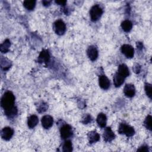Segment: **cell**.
Returning <instances> with one entry per match:
<instances>
[{"label": "cell", "instance_id": "cell-3", "mask_svg": "<svg viewBox=\"0 0 152 152\" xmlns=\"http://www.w3.org/2000/svg\"><path fill=\"white\" fill-rule=\"evenodd\" d=\"M118 132L119 134H125L127 137H131L135 133V131L132 127L123 123L119 125Z\"/></svg>", "mask_w": 152, "mask_h": 152}, {"label": "cell", "instance_id": "cell-1", "mask_svg": "<svg viewBox=\"0 0 152 152\" xmlns=\"http://www.w3.org/2000/svg\"><path fill=\"white\" fill-rule=\"evenodd\" d=\"M14 102L15 97L14 94L10 91H7L5 93L2 97L1 104L5 111H7L15 107L14 106Z\"/></svg>", "mask_w": 152, "mask_h": 152}, {"label": "cell", "instance_id": "cell-16", "mask_svg": "<svg viewBox=\"0 0 152 152\" xmlns=\"http://www.w3.org/2000/svg\"><path fill=\"white\" fill-rule=\"evenodd\" d=\"M88 138L89 142L90 144H93L99 140L100 135L95 131H91L88 134Z\"/></svg>", "mask_w": 152, "mask_h": 152}, {"label": "cell", "instance_id": "cell-5", "mask_svg": "<svg viewBox=\"0 0 152 152\" xmlns=\"http://www.w3.org/2000/svg\"><path fill=\"white\" fill-rule=\"evenodd\" d=\"M60 133L61 138H62L63 139H66L71 137L72 134V128L69 125H64L60 128Z\"/></svg>", "mask_w": 152, "mask_h": 152}, {"label": "cell", "instance_id": "cell-11", "mask_svg": "<svg viewBox=\"0 0 152 152\" xmlns=\"http://www.w3.org/2000/svg\"><path fill=\"white\" fill-rule=\"evenodd\" d=\"M124 93L125 95L128 97H132L135 95V89L134 85L127 84L124 88Z\"/></svg>", "mask_w": 152, "mask_h": 152}, {"label": "cell", "instance_id": "cell-6", "mask_svg": "<svg viewBox=\"0 0 152 152\" xmlns=\"http://www.w3.org/2000/svg\"><path fill=\"white\" fill-rule=\"evenodd\" d=\"M121 51L126 57L129 58H132L134 54V48L129 45H124L121 48Z\"/></svg>", "mask_w": 152, "mask_h": 152}, {"label": "cell", "instance_id": "cell-8", "mask_svg": "<svg viewBox=\"0 0 152 152\" xmlns=\"http://www.w3.org/2000/svg\"><path fill=\"white\" fill-rule=\"evenodd\" d=\"M99 83L100 87L104 90L108 89L110 84L109 80L107 78L106 76L104 75H102L99 77Z\"/></svg>", "mask_w": 152, "mask_h": 152}, {"label": "cell", "instance_id": "cell-18", "mask_svg": "<svg viewBox=\"0 0 152 152\" xmlns=\"http://www.w3.org/2000/svg\"><path fill=\"white\" fill-rule=\"evenodd\" d=\"M38 122H39V119H38L37 116L33 115L30 116L28 118L27 125L29 128H33L34 126H36L37 125V124H38Z\"/></svg>", "mask_w": 152, "mask_h": 152}, {"label": "cell", "instance_id": "cell-9", "mask_svg": "<svg viewBox=\"0 0 152 152\" xmlns=\"http://www.w3.org/2000/svg\"><path fill=\"white\" fill-rule=\"evenodd\" d=\"M53 120L52 116L49 115H45L42 118V125L45 129L50 128L53 125Z\"/></svg>", "mask_w": 152, "mask_h": 152}, {"label": "cell", "instance_id": "cell-17", "mask_svg": "<svg viewBox=\"0 0 152 152\" xmlns=\"http://www.w3.org/2000/svg\"><path fill=\"white\" fill-rule=\"evenodd\" d=\"M106 121H107V118L106 116L102 113H100L98 115L97 117V123L98 124L99 126L100 127H104L106 124Z\"/></svg>", "mask_w": 152, "mask_h": 152}, {"label": "cell", "instance_id": "cell-21", "mask_svg": "<svg viewBox=\"0 0 152 152\" xmlns=\"http://www.w3.org/2000/svg\"><path fill=\"white\" fill-rule=\"evenodd\" d=\"M24 7L28 10H32L34 9L36 5L35 1H25L23 2Z\"/></svg>", "mask_w": 152, "mask_h": 152}, {"label": "cell", "instance_id": "cell-28", "mask_svg": "<svg viewBox=\"0 0 152 152\" xmlns=\"http://www.w3.org/2000/svg\"><path fill=\"white\" fill-rule=\"evenodd\" d=\"M55 2L61 5H65L66 4V1H56Z\"/></svg>", "mask_w": 152, "mask_h": 152}, {"label": "cell", "instance_id": "cell-7", "mask_svg": "<svg viewBox=\"0 0 152 152\" xmlns=\"http://www.w3.org/2000/svg\"><path fill=\"white\" fill-rule=\"evenodd\" d=\"M14 134L13 129L10 127H5L1 131V137L5 140H9Z\"/></svg>", "mask_w": 152, "mask_h": 152}, {"label": "cell", "instance_id": "cell-4", "mask_svg": "<svg viewBox=\"0 0 152 152\" xmlns=\"http://www.w3.org/2000/svg\"><path fill=\"white\" fill-rule=\"evenodd\" d=\"M54 30L57 34L62 35L66 30L65 24L61 20L56 21L54 23Z\"/></svg>", "mask_w": 152, "mask_h": 152}, {"label": "cell", "instance_id": "cell-13", "mask_svg": "<svg viewBox=\"0 0 152 152\" xmlns=\"http://www.w3.org/2000/svg\"><path fill=\"white\" fill-rule=\"evenodd\" d=\"M113 83L115 87H118L121 86L124 82L125 77L122 76L121 75L119 74L118 72L116 73L113 76Z\"/></svg>", "mask_w": 152, "mask_h": 152}, {"label": "cell", "instance_id": "cell-20", "mask_svg": "<svg viewBox=\"0 0 152 152\" xmlns=\"http://www.w3.org/2000/svg\"><path fill=\"white\" fill-rule=\"evenodd\" d=\"M11 43L10 41L8 39H6L1 45L0 46L1 51L2 53H6L9 50V48L10 47Z\"/></svg>", "mask_w": 152, "mask_h": 152}, {"label": "cell", "instance_id": "cell-27", "mask_svg": "<svg viewBox=\"0 0 152 152\" xmlns=\"http://www.w3.org/2000/svg\"><path fill=\"white\" fill-rule=\"evenodd\" d=\"M138 151H148V148H147V147H146V146H142V147H141L138 150Z\"/></svg>", "mask_w": 152, "mask_h": 152}, {"label": "cell", "instance_id": "cell-26", "mask_svg": "<svg viewBox=\"0 0 152 152\" xmlns=\"http://www.w3.org/2000/svg\"><path fill=\"white\" fill-rule=\"evenodd\" d=\"M47 109V105L46 104H43L42 103L41 105L40 106V107H39L37 108V111H39V112H45Z\"/></svg>", "mask_w": 152, "mask_h": 152}, {"label": "cell", "instance_id": "cell-25", "mask_svg": "<svg viewBox=\"0 0 152 152\" xmlns=\"http://www.w3.org/2000/svg\"><path fill=\"white\" fill-rule=\"evenodd\" d=\"M10 66H11V65L8 61H6L5 59V62H4L2 61H1V66H2V68H3V69L4 70L8 69L10 67Z\"/></svg>", "mask_w": 152, "mask_h": 152}, {"label": "cell", "instance_id": "cell-14", "mask_svg": "<svg viewBox=\"0 0 152 152\" xmlns=\"http://www.w3.org/2000/svg\"><path fill=\"white\" fill-rule=\"evenodd\" d=\"M50 59V55L49 52L46 50H43L38 58V60L40 62H45L46 63L49 61Z\"/></svg>", "mask_w": 152, "mask_h": 152}, {"label": "cell", "instance_id": "cell-10", "mask_svg": "<svg viewBox=\"0 0 152 152\" xmlns=\"http://www.w3.org/2000/svg\"><path fill=\"white\" fill-rule=\"evenodd\" d=\"M87 55L89 59L91 61H95L98 56V51L96 48L94 46H90L87 49Z\"/></svg>", "mask_w": 152, "mask_h": 152}, {"label": "cell", "instance_id": "cell-22", "mask_svg": "<svg viewBox=\"0 0 152 152\" xmlns=\"http://www.w3.org/2000/svg\"><path fill=\"white\" fill-rule=\"evenodd\" d=\"M63 151L65 152H69L72 150V143L70 141H65L64 145H63Z\"/></svg>", "mask_w": 152, "mask_h": 152}, {"label": "cell", "instance_id": "cell-24", "mask_svg": "<svg viewBox=\"0 0 152 152\" xmlns=\"http://www.w3.org/2000/svg\"><path fill=\"white\" fill-rule=\"evenodd\" d=\"M145 91L147 95L150 98H151V85L150 84L146 83L145 84Z\"/></svg>", "mask_w": 152, "mask_h": 152}, {"label": "cell", "instance_id": "cell-12", "mask_svg": "<svg viewBox=\"0 0 152 152\" xmlns=\"http://www.w3.org/2000/svg\"><path fill=\"white\" fill-rule=\"evenodd\" d=\"M115 137V135L110 128H106L103 133V138L106 142L112 141Z\"/></svg>", "mask_w": 152, "mask_h": 152}, {"label": "cell", "instance_id": "cell-15", "mask_svg": "<svg viewBox=\"0 0 152 152\" xmlns=\"http://www.w3.org/2000/svg\"><path fill=\"white\" fill-rule=\"evenodd\" d=\"M118 73L125 78V77H128L129 74L128 68L127 67V66L126 65L121 64L118 67Z\"/></svg>", "mask_w": 152, "mask_h": 152}, {"label": "cell", "instance_id": "cell-29", "mask_svg": "<svg viewBox=\"0 0 152 152\" xmlns=\"http://www.w3.org/2000/svg\"><path fill=\"white\" fill-rule=\"evenodd\" d=\"M51 3L50 1H42V4H43L44 6H48L50 5V4Z\"/></svg>", "mask_w": 152, "mask_h": 152}, {"label": "cell", "instance_id": "cell-23", "mask_svg": "<svg viewBox=\"0 0 152 152\" xmlns=\"http://www.w3.org/2000/svg\"><path fill=\"white\" fill-rule=\"evenodd\" d=\"M144 125L149 130H151V116L150 115L147 116L144 121Z\"/></svg>", "mask_w": 152, "mask_h": 152}, {"label": "cell", "instance_id": "cell-2", "mask_svg": "<svg viewBox=\"0 0 152 152\" xmlns=\"http://www.w3.org/2000/svg\"><path fill=\"white\" fill-rule=\"evenodd\" d=\"M103 13V10L100 6L95 5L93 6L90 11V16L91 21H96L101 17Z\"/></svg>", "mask_w": 152, "mask_h": 152}, {"label": "cell", "instance_id": "cell-19", "mask_svg": "<svg viewBox=\"0 0 152 152\" xmlns=\"http://www.w3.org/2000/svg\"><path fill=\"white\" fill-rule=\"evenodd\" d=\"M121 27H122V28L123 29L124 31H125V32H128L131 30L132 27V23L130 21L125 20L122 23Z\"/></svg>", "mask_w": 152, "mask_h": 152}]
</instances>
